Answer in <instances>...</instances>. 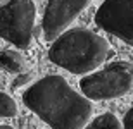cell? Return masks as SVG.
Here are the masks:
<instances>
[{
    "label": "cell",
    "instance_id": "cell-12",
    "mask_svg": "<svg viewBox=\"0 0 133 129\" xmlns=\"http://www.w3.org/2000/svg\"><path fill=\"white\" fill-rule=\"evenodd\" d=\"M0 129H14L12 126H0Z\"/></svg>",
    "mask_w": 133,
    "mask_h": 129
},
{
    "label": "cell",
    "instance_id": "cell-1",
    "mask_svg": "<svg viewBox=\"0 0 133 129\" xmlns=\"http://www.w3.org/2000/svg\"><path fill=\"white\" fill-rule=\"evenodd\" d=\"M23 102L52 129H85L94 112L90 100L57 74L33 83L23 93Z\"/></svg>",
    "mask_w": 133,
    "mask_h": 129
},
{
    "label": "cell",
    "instance_id": "cell-7",
    "mask_svg": "<svg viewBox=\"0 0 133 129\" xmlns=\"http://www.w3.org/2000/svg\"><path fill=\"white\" fill-rule=\"evenodd\" d=\"M0 67L10 74H23L26 71V59L14 50H0Z\"/></svg>",
    "mask_w": 133,
    "mask_h": 129
},
{
    "label": "cell",
    "instance_id": "cell-9",
    "mask_svg": "<svg viewBox=\"0 0 133 129\" xmlns=\"http://www.w3.org/2000/svg\"><path fill=\"white\" fill-rule=\"evenodd\" d=\"M17 114V103L10 95L0 91V117H14Z\"/></svg>",
    "mask_w": 133,
    "mask_h": 129
},
{
    "label": "cell",
    "instance_id": "cell-2",
    "mask_svg": "<svg viewBox=\"0 0 133 129\" xmlns=\"http://www.w3.org/2000/svg\"><path fill=\"white\" fill-rule=\"evenodd\" d=\"M109 43L90 29H68L52 43L49 59L71 74H92L107 59Z\"/></svg>",
    "mask_w": 133,
    "mask_h": 129
},
{
    "label": "cell",
    "instance_id": "cell-8",
    "mask_svg": "<svg viewBox=\"0 0 133 129\" xmlns=\"http://www.w3.org/2000/svg\"><path fill=\"white\" fill-rule=\"evenodd\" d=\"M85 129H124L123 122L116 117L114 114H102L99 117H95L92 122L87 124Z\"/></svg>",
    "mask_w": 133,
    "mask_h": 129
},
{
    "label": "cell",
    "instance_id": "cell-3",
    "mask_svg": "<svg viewBox=\"0 0 133 129\" xmlns=\"http://www.w3.org/2000/svg\"><path fill=\"white\" fill-rule=\"evenodd\" d=\"M81 93L88 100H114L131 91L133 88V64L112 62L97 72L87 74L79 81Z\"/></svg>",
    "mask_w": 133,
    "mask_h": 129
},
{
    "label": "cell",
    "instance_id": "cell-6",
    "mask_svg": "<svg viewBox=\"0 0 133 129\" xmlns=\"http://www.w3.org/2000/svg\"><path fill=\"white\" fill-rule=\"evenodd\" d=\"M88 5L90 0H49L42 22L45 40L55 41L61 35H64Z\"/></svg>",
    "mask_w": 133,
    "mask_h": 129
},
{
    "label": "cell",
    "instance_id": "cell-10",
    "mask_svg": "<svg viewBox=\"0 0 133 129\" xmlns=\"http://www.w3.org/2000/svg\"><path fill=\"white\" fill-rule=\"evenodd\" d=\"M28 83H31V76L28 74V72H23V74H17V78L12 81V88L17 89V88H21V86L28 85Z\"/></svg>",
    "mask_w": 133,
    "mask_h": 129
},
{
    "label": "cell",
    "instance_id": "cell-4",
    "mask_svg": "<svg viewBox=\"0 0 133 129\" xmlns=\"http://www.w3.org/2000/svg\"><path fill=\"white\" fill-rule=\"evenodd\" d=\"M36 7L33 0H10L0 7V38L28 48L33 40Z\"/></svg>",
    "mask_w": 133,
    "mask_h": 129
},
{
    "label": "cell",
    "instance_id": "cell-5",
    "mask_svg": "<svg viewBox=\"0 0 133 129\" xmlns=\"http://www.w3.org/2000/svg\"><path fill=\"white\" fill-rule=\"evenodd\" d=\"M95 24L133 47V0H105L95 14Z\"/></svg>",
    "mask_w": 133,
    "mask_h": 129
},
{
    "label": "cell",
    "instance_id": "cell-11",
    "mask_svg": "<svg viewBox=\"0 0 133 129\" xmlns=\"http://www.w3.org/2000/svg\"><path fill=\"white\" fill-rule=\"evenodd\" d=\"M123 127L124 129H133V107L124 114V119H123Z\"/></svg>",
    "mask_w": 133,
    "mask_h": 129
}]
</instances>
